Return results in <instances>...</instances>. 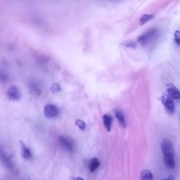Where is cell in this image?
<instances>
[{"mask_svg": "<svg viewBox=\"0 0 180 180\" xmlns=\"http://www.w3.org/2000/svg\"><path fill=\"white\" fill-rule=\"evenodd\" d=\"M160 147L165 165L168 168H174L175 166L174 150L172 142L168 139H163L160 143Z\"/></svg>", "mask_w": 180, "mask_h": 180, "instance_id": "6da1fadb", "label": "cell"}, {"mask_svg": "<svg viewBox=\"0 0 180 180\" xmlns=\"http://www.w3.org/2000/svg\"><path fill=\"white\" fill-rule=\"evenodd\" d=\"M161 101L167 113L170 114H173L174 113L175 108L173 100H172V97L167 94V92L162 94V95L161 96Z\"/></svg>", "mask_w": 180, "mask_h": 180, "instance_id": "7a4b0ae2", "label": "cell"}, {"mask_svg": "<svg viewBox=\"0 0 180 180\" xmlns=\"http://www.w3.org/2000/svg\"><path fill=\"white\" fill-rule=\"evenodd\" d=\"M157 30L156 29H151V30L147 31V33H143V35H140L138 37L137 40L142 45H146L151 41L153 38L155 37V35H156Z\"/></svg>", "mask_w": 180, "mask_h": 180, "instance_id": "3957f363", "label": "cell"}, {"mask_svg": "<svg viewBox=\"0 0 180 180\" xmlns=\"http://www.w3.org/2000/svg\"><path fill=\"white\" fill-rule=\"evenodd\" d=\"M44 115L47 118H53L59 114L58 108L53 104H47L44 108Z\"/></svg>", "mask_w": 180, "mask_h": 180, "instance_id": "277c9868", "label": "cell"}, {"mask_svg": "<svg viewBox=\"0 0 180 180\" xmlns=\"http://www.w3.org/2000/svg\"><path fill=\"white\" fill-rule=\"evenodd\" d=\"M21 96L19 89L15 85H11L6 91V96L11 101H18Z\"/></svg>", "mask_w": 180, "mask_h": 180, "instance_id": "5b68a950", "label": "cell"}, {"mask_svg": "<svg viewBox=\"0 0 180 180\" xmlns=\"http://www.w3.org/2000/svg\"><path fill=\"white\" fill-rule=\"evenodd\" d=\"M58 143H59L61 147L67 151L71 152L73 150V143L67 137L61 136V137H58Z\"/></svg>", "mask_w": 180, "mask_h": 180, "instance_id": "8992f818", "label": "cell"}, {"mask_svg": "<svg viewBox=\"0 0 180 180\" xmlns=\"http://www.w3.org/2000/svg\"><path fill=\"white\" fill-rule=\"evenodd\" d=\"M167 93L168 95L174 99H180V91L176 86L172 83H167L166 84Z\"/></svg>", "mask_w": 180, "mask_h": 180, "instance_id": "52a82bcc", "label": "cell"}, {"mask_svg": "<svg viewBox=\"0 0 180 180\" xmlns=\"http://www.w3.org/2000/svg\"><path fill=\"white\" fill-rule=\"evenodd\" d=\"M114 113H115V115L116 117L117 120H118L119 124L123 128L126 127V122H125V115L123 113V111L119 108H115L113 110Z\"/></svg>", "mask_w": 180, "mask_h": 180, "instance_id": "ba28073f", "label": "cell"}, {"mask_svg": "<svg viewBox=\"0 0 180 180\" xmlns=\"http://www.w3.org/2000/svg\"><path fill=\"white\" fill-rule=\"evenodd\" d=\"M21 154L22 156H23L24 158L29 160L32 158V153H31V151L30 150L27 146L23 143V142H21Z\"/></svg>", "mask_w": 180, "mask_h": 180, "instance_id": "9c48e42d", "label": "cell"}, {"mask_svg": "<svg viewBox=\"0 0 180 180\" xmlns=\"http://www.w3.org/2000/svg\"><path fill=\"white\" fill-rule=\"evenodd\" d=\"M99 165H100V161L97 158H94L91 159L89 162V169L91 172H94V171L99 168Z\"/></svg>", "mask_w": 180, "mask_h": 180, "instance_id": "30bf717a", "label": "cell"}, {"mask_svg": "<svg viewBox=\"0 0 180 180\" xmlns=\"http://www.w3.org/2000/svg\"><path fill=\"white\" fill-rule=\"evenodd\" d=\"M103 122L107 131H108V132H110L111 130L112 122H113L112 117L110 115H108V114H105V115L103 116Z\"/></svg>", "mask_w": 180, "mask_h": 180, "instance_id": "8fae6325", "label": "cell"}, {"mask_svg": "<svg viewBox=\"0 0 180 180\" xmlns=\"http://www.w3.org/2000/svg\"><path fill=\"white\" fill-rule=\"evenodd\" d=\"M141 180H154V175L149 170H143L141 173Z\"/></svg>", "mask_w": 180, "mask_h": 180, "instance_id": "7c38bea8", "label": "cell"}, {"mask_svg": "<svg viewBox=\"0 0 180 180\" xmlns=\"http://www.w3.org/2000/svg\"><path fill=\"white\" fill-rule=\"evenodd\" d=\"M9 80L8 72L0 68V83H5Z\"/></svg>", "mask_w": 180, "mask_h": 180, "instance_id": "4fadbf2b", "label": "cell"}, {"mask_svg": "<svg viewBox=\"0 0 180 180\" xmlns=\"http://www.w3.org/2000/svg\"><path fill=\"white\" fill-rule=\"evenodd\" d=\"M153 18H154V15L153 14H144L139 19L140 24L141 25H143V24L147 23V22L151 21Z\"/></svg>", "mask_w": 180, "mask_h": 180, "instance_id": "5bb4252c", "label": "cell"}, {"mask_svg": "<svg viewBox=\"0 0 180 180\" xmlns=\"http://www.w3.org/2000/svg\"><path fill=\"white\" fill-rule=\"evenodd\" d=\"M30 91L32 92L33 94H35V95H40L41 90L37 85H30Z\"/></svg>", "mask_w": 180, "mask_h": 180, "instance_id": "9a60e30c", "label": "cell"}, {"mask_svg": "<svg viewBox=\"0 0 180 180\" xmlns=\"http://www.w3.org/2000/svg\"><path fill=\"white\" fill-rule=\"evenodd\" d=\"M75 125L78 127L81 130H84L86 128V125L83 120H77L75 121Z\"/></svg>", "mask_w": 180, "mask_h": 180, "instance_id": "2e32d148", "label": "cell"}, {"mask_svg": "<svg viewBox=\"0 0 180 180\" xmlns=\"http://www.w3.org/2000/svg\"><path fill=\"white\" fill-rule=\"evenodd\" d=\"M174 41L177 45H180V30H176L174 33Z\"/></svg>", "mask_w": 180, "mask_h": 180, "instance_id": "e0dca14e", "label": "cell"}, {"mask_svg": "<svg viewBox=\"0 0 180 180\" xmlns=\"http://www.w3.org/2000/svg\"><path fill=\"white\" fill-rule=\"evenodd\" d=\"M52 90L53 92H58L60 90V86L58 84H53L52 86Z\"/></svg>", "mask_w": 180, "mask_h": 180, "instance_id": "ac0fdd59", "label": "cell"}, {"mask_svg": "<svg viewBox=\"0 0 180 180\" xmlns=\"http://www.w3.org/2000/svg\"><path fill=\"white\" fill-rule=\"evenodd\" d=\"M125 46H127V47H135L136 44L134 43L133 42H127V44H126Z\"/></svg>", "mask_w": 180, "mask_h": 180, "instance_id": "d6986e66", "label": "cell"}, {"mask_svg": "<svg viewBox=\"0 0 180 180\" xmlns=\"http://www.w3.org/2000/svg\"><path fill=\"white\" fill-rule=\"evenodd\" d=\"M163 180H174V177L172 175H169V177L167 179H165Z\"/></svg>", "mask_w": 180, "mask_h": 180, "instance_id": "ffe728a7", "label": "cell"}, {"mask_svg": "<svg viewBox=\"0 0 180 180\" xmlns=\"http://www.w3.org/2000/svg\"><path fill=\"white\" fill-rule=\"evenodd\" d=\"M73 180H84V179L80 177H74Z\"/></svg>", "mask_w": 180, "mask_h": 180, "instance_id": "44dd1931", "label": "cell"}]
</instances>
